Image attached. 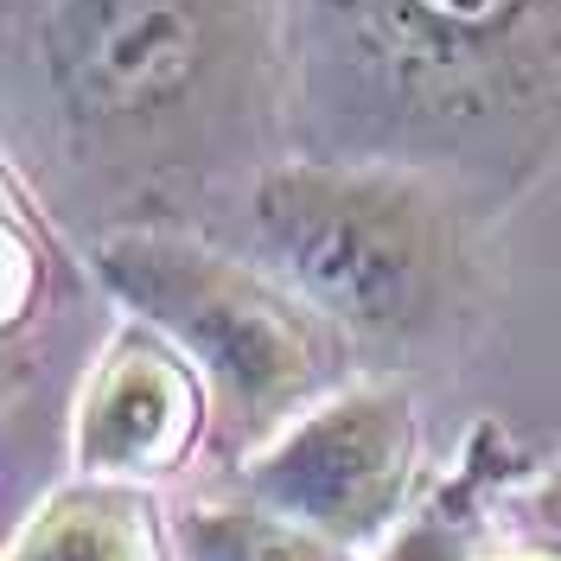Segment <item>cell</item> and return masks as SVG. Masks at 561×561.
Listing matches in <instances>:
<instances>
[{
    "instance_id": "8992f818",
    "label": "cell",
    "mask_w": 561,
    "mask_h": 561,
    "mask_svg": "<svg viewBox=\"0 0 561 561\" xmlns=\"http://www.w3.org/2000/svg\"><path fill=\"white\" fill-rule=\"evenodd\" d=\"M205 434H217V409H210V383L198 377V364L147 319H128L90 364L83 396H77V415H70L77 472L160 485L192 466Z\"/></svg>"
},
{
    "instance_id": "5b68a950",
    "label": "cell",
    "mask_w": 561,
    "mask_h": 561,
    "mask_svg": "<svg viewBox=\"0 0 561 561\" xmlns=\"http://www.w3.org/2000/svg\"><path fill=\"white\" fill-rule=\"evenodd\" d=\"M421 472V415L409 383L351 377L294 415L268 447L237 459V485L294 524L319 529L345 549H383L409 524Z\"/></svg>"
},
{
    "instance_id": "9c48e42d",
    "label": "cell",
    "mask_w": 561,
    "mask_h": 561,
    "mask_svg": "<svg viewBox=\"0 0 561 561\" xmlns=\"http://www.w3.org/2000/svg\"><path fill=\"white\" fill-rule=\"evenodd\" d=\"M377 561H479V549H472V517H466L459 491H440L427 511H415L377 549Z\"/></svg>"
},
{
    "instance_id": "ba28073f",
    "label": "cell",
    "mask_w": 561,
    "mask_h": 561,
    "mask_svg": "<svg viewBox=\"0 0 561 561\" xmlns=\"http://www.w3.org/2000/svg\"><path fill=\"white\" fill-rule=\"evenodd\" d=\"M179 561H357V549L255 504L243 485L198 491L173 511Z\"/></svg>"
},
{
    "instance_id": "30bf717a",
    "label": "cell",
    "mask_w": 561,
    "mask_h": 561,
    "mask_svg": "<svg viewBox=\"0 0 561 561\" xmlns=\"http://www.w3.org/2000/svg\"><path fill=\"white\" fill-rule=\"evenodd\" d=\"M517 542L542 549L549 561H561V466H549L517 504Z\"/></svg>"
},
{
    "instance_id": "7a4b0ae2",
    "label": "cell",
    "mask_w": 561,
    "mask_h": 561,
    "mask_svg": "<svg viewBox=\"0 0 561 561\" xmlns=\"http://www.w3.org/2000/svg\"><path fill=\"white\" fill-rule=\"evenodd\" d=\"M287 153L504 210L561 167V0H280Z\"/></svg>"
},
{
    "instance_id": "52a82bcc",
    "label": "cell",
    "mask_w": 561,
    "mask_h": 561,
    "mask_svg": "<svg viewBox=\"0 0 561 561\" xmlns=\"http://www.w3.org/2000/svg\"><path fill=\"white\" fill-rule=\"evenodd\" d=\"M7 561H167L160 504L147 485L77 472L33 504V517L7 542Z\"/></svg>"
},
{
    "instance_id": "6da1fadb",
    "label": "cell",
    "mask_w": 561,
    "mask_h": 561,
    "mask_svg": "<svg viewBox=\"0 0 561 561\" xmlns=\"http://www.w3.org/2000/svg\"><path fill=\"white\" fill-rule=\"evenodd\" d=\"M7 147L115 205L255 179L287 153L280 0H7Z\"/></svg>"
},
{
    "instance_id": "3957f363",
    "label": "cell",
    "mask_w": 561,
    "mask_h": 561,
    "mask_svg": "<svg viewBox=\"0 0 561 561\" xmlns=\"http://www.w3.org/2000/svg\"><path fill=\"white\" fill-rule=\"evenodd\" d=\"M243 217L268 268L339 319L357 351L440 345L479 307L491 210L434 173L280 153L243 185Z\"/></svg>"
},
{
    "instance_id": "277c9868",
    "label": "cell",
    "mask_w": 561,
    "mask_h": 561,
    "mask_svg": "<svg viewBox=\"0 0 561 561\" xmlns=\"http://www.w3.org/2000/svg\"><path fill=\"white\" fill-rule=\"evenodd\" d=\"M96 280L128 319H147L198 364L230 459L268 447L294 415L351 383V332L268 262L167 224H122L96 237Z\"/></svg>"
}]
</instances>
